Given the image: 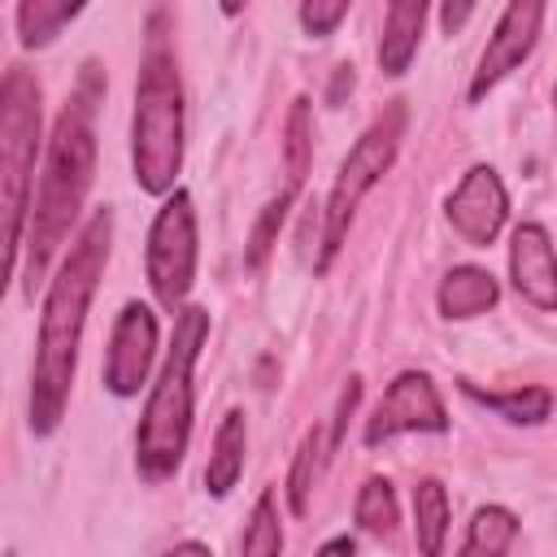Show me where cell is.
<instances>
[{
  "label": "cell",
  "instance_id": "obj_1",
  "mask_svg": "<svg viewBox=\"0 0 557 557\" xmlns=\"http://www.w3.org/2000/svg\"><path fill=\"white\" fill-rule=\"evenodd\" d=\"M109 244H113V209L104 205L83 222L57 278L48 283L44 313H39L35 370H30V431L35 435H52L65 418L74 370H78V344H83L91 296L109 265Z\"/></svg>",
  "mask_w": 557,
  "mask_h": 557
},
{
  "label": "cell",
  "instance_id": "obj_2",
  "mask_svg": "<svg viewBox=\"0 0 557 557\" xmlns=\"http://www.w3.org/2000/svg\"><path fill=\"white\" fill-rule=\"evenodd\" d=\"M100 96H104V74H100L96 61H87L83 74H78L74 96L57 113L48 157H44V174H39L35 196H30V218H26V239H22V248H26V296H35V283L44 278L48 261L65 244V235L78 222V209L91 191V178H96V104H100Z\"/></svg>",
  "mask_w": 557,
  "mask_h": 557
},
{
  "label": "cell",
  "instance_id": "obj_3",
  "mask_svg": "<svg viewBox=\"0 0 557 557\" xmlns=\"http://www.w3.org/2000/svg\"><path fill=\"white\" fill-rule=\"evenodd\" d=\"M131 170L139 191L170 196L183 170V83L170 48L165 9L148 13L139 78H135V117H131Z\"/></svg>",
  "mask_w": 557,
  "mask_h": 557
},
{
  "label": "cell",
  "instance_id": "obj_4",
  "mask_svg": "<svg viewBox=\"0 0 557 557\" xmlns=\"http://www.w3.org/2000/svg\"><path fill=\"white\" fill-rule=\"evenodd\" d=\"M205 339H209V309L187 305L174 318V339L165 348L161 374L148 392V405L135 431V470L144 483H165L183 466V453L191 440V409H196L191 374Z\"/></svg>",
  "mask_w": 557,
  "mask_h": 557
},
{
  "label": "cell",
  "instance_id": "obj_5",
  "mask_svg": "<svg viewBox=\"0 0 557 557\" xmlns=\"http://www.w3.org/2000/svg\"><path fill=\"white\" fill-rule=\"evenodd\" d=\"M35 152H39V83L9 65L0 87V183H4V248L9 274L17 270L30 196H35Z\"/></svg>",
  "mask_w": 557,
  "mask_h": 557
},
{
  "label": "cell",
  "instance_id": "obj_6",
  "mask_svg": "<svg viewBox=\"0 0 557 557\" xmlns=\"http://www.w3.org/2000/svg\"><path fill=\"white\" fill-rule=\"evenodd\" d=\"M405 122H409V109L405 100H392L366 131L361 139L348 148V157L339 161V174L326 191V209H322V252H318V274L331 270V261L339 257L344 239H348V226L357 218V205L361 196L392 170L396 152H400V139H405Z\"/></svg>",
  "mask_w": 557,
  "mask_h": 557
},
{
  "label": "cell",
  "instance_id": "obj_7",
  "mask_svg": "<svg viewBox=\"0 0 557 557\" xmlns=\"http://www.w3.org/2000/svg\"><path fill=\"white\" fill-rule=\"evenodd\" d=\"M144 265H148L152 296L161 300V309H170L178 318L187 309V292L196 283V209L183 187H174L165 196V205L157 209V218L148 226Z\"/></svg>",
  "mask_w": 557,
  "mask_h": 557
},
{
  "label": "cell",
  "instance_id": "obj_8",
  "mask_svg": "<svg viewBox=\"0 0 557 557\" xmlns=\"http://www.w3.org/2000/svg\"><path fill=\"white\" fill-rule=\"evenodd\" d=\"M405 431H431V435L448 431V409H444V400H440V392H435L426 370H400L387 383L383 400L366 418L361 440H366V448H379V444H387V440H396Z\"/></svg>",
  "mask_w": 557,
  "mask_h": 557
},
{
  "label": "cell",
  "instance_id": "obj_9",
  "mask_svg": "<svg viewBox=\"0 0 557 557\" xmlns=\"http://www.w3.org/2000/svg\"><path fill=\"white\" fill-rule=\"evenodd\" d=\"M540 26H544V4L540 0H513L500 13V22H496V30H492V39H487V48H483V57L474 65V78H470L466 96L483 100L509 70H518L535 48Z\"/></svg>",
  "mask_w": 557,
  "mask_h": 557
},
{
  "label": "cell",
  "instance_id": "obj_10",
  "mask_svg": "<svg viewBox=\"0 0 557 557\" xmlns=\"http://www.w3.org/2000/svg\"><path fill=\"white\" fill-rule=\"evenodd\" d=\"M152 352H157V318L148 305L131 300L122 305L113 335H109V352H104V387L113 396H139V387L148 383L152 370Z\"/></svg>",
  "mask_w": 557,
  "mask_h": 557
},
{
  "label": "cell",
  "instance_id": "obj_11",
  "mask_svg": "<svg viewBox=\"0 0 557 557\" xmlns=\"http://www.w3.org/2000/svg\"><path fill=\"white\" fill-rule=\"evenodd\" d=\"M444 213H448L453 231L466 244L487 248V244H496V235H500V226L509 218V191H505V183H500V174L492 165H470L461 174L457 191L448 196Z\"/></svg>",
  "mask_w": 557,
  "mask_h": 557
},
{
  "label": "cell",
  "instance_id": "obj_12",
  "mask_svg": "<svg viewBox=\"0 0 557 557\" xmlns=\"http://www.w3.org/2000/svg\"><path fill=\"white\" fill-rule=\"evenodd\" d=\"M509 278H513V292L553 313L557 309V248L548 239V231L540 222H522L513 226L509 235Z\"/></svg>",
  "mask_w": 557,
  "mask_h": 557
},
{
  "label": "cell",
  "instance_id": "obj_13",
  "mask_svg": "<svg viewBox=\"0 0 557 557\" xmlns=\"http://www.w3.org/2000/svg\"><path fill=\"white\" fill-rule=\"evenodd\" d=\"M500 300V283L483 270V265H453L444 278H440V292H435V305L448 322H466V318H479L487 313L492 305Z\"/></svg>",
  "mask_w": 557,
  "mask_h": 557
},
{
  "label": "cell",
  "instance_id": "obj_14",
  "mask_svg": "<svg viewBox=\"0 0 557 557\" xmlns=\"http://www.w3.org/2000/svg\"><path fill=\"white\" fill-rule=\"evenodd\" d=\"M422 22H426V4L422 0H392L383 13V39H379V70L387 78H400L418 52L422 39Z\"/></svg>",
  "mask_w": 557,
  "mask_h": 557
},
{
  "label": "cell",
  "instance_id": "obj_15",
  "mask_svg": "<svg viewBox=\"0 0 557 557\" xmlns=\"http://www.w3.org/2000/svg\"><path fill=\"white\" fill-rule=\"evenodd\" d=\"M244 453H248V426H244V413L231 409L218 431H213V453H209V466H205V487L209 496H226L239 474H244Z\"/></svg>",
  "mask_w": 557,
  "mask_h": 557
},
{
  "label": "cell",
  "instance_id": "obj_16",
  "mask_svg": "<svg viewBox=\"0 0 557 557\" xmlns=\"http://www.w3.org/2000/svg\"><path fill=\"white\" fill-rule=\"evenodd\" d=\"M413 540L422 557H444L448 544V487L440 479H422L413 487Z\"/></svg>",
  "mask_w": 557,
  "mask_h": 557
},
{
  "label": "cell",
  "instance_id": "obj_17",
  "mask_svg": "<svg viewBox=\"0 0 557 557\" xmlns=\"http://www.w3.org/2000/svg\"><path fill=\"white\" fill-rule=\"evenodd\" d=\"M461 392L470 396V400H479L483 409H492V413H500L505 422H513V426H540L548 413H553V396H548V387H513V392H483L479 383H461Z\"/></svg>",
  "mask_w": 557,
  "mask_h": 557
},
{
  "label": "cell",
  "instance_id": "obj_18",
  "mask_svg": "<svg viewBox=\"0 0 557 557\" xmlns=\"http://www.w3.org/2000/svg\"><path fill=\"white\" fill-rule=\"evenodd\" d=\"M326 457H331V431L309 426V431L300 435L296 457H292V470H287V505H292L296 518L309 509V492H313V483H318Z\"/></svg>",
  "mask_w": 557,
  "mask_h": 557
},
{
  "label": "cell",
  "instance_id": "obj_19",
  "mask_svg": "<svg viewBox=\"0 0 557 557\" xmlns=\"http://www.w3.org/2000/svg\"><path fill=\"white\" fill-rule=\"evenodd\" d=\"M83 13V4L74 0H22L17 4V39L22 48H48L65 22H74Z\"/></svg>",
  "mask_w": 557,
  "mask_h": 557
},
{
  "label": "cell",
  "instance_id": "obj_20",
  "mask_svg": "<svg viewBox=\"0 0 557 557\" xmlns=\"http://www.w3.org/2000/svg\"><path fill=\"white\" fill-rule=\"evenodd\" d=\"M309 165H313V117H309V100L296 96L287 109V122H283V174H287L283 187L300 191Z\"/></svg>",
  "mask_w": 557,
  "mask_h": 557
},
{
  "label": "cell",
  "instance_id": "obj_21",
  "mask_svg": "<svg viewBox=\"0 0 557 557\" xmlns=\"http://www.w3.org/2000/svg\"><path fill=\"white\" fill-rule=\"evenodd\" d=\"M513 535H518V518H513L505 505H483V509L470 518L457 557H505L509 544H513Z\"/></svg>",
  "mask_w": 557,
  "mask_h": 557
},
{
  "label": "cell",
  "instance_id": "obj_22",
  "mask_svg": "<svg viewBox=\"0 0 557 557\" xmlns=\"http://www.w3.org/2000/svg\"><path fill=\"white\" fill-rule=\"evenodd\" d=\"M283 553V522H278V496L274 487H265L248 513L244 540H239V557H278Z\"/></svg>",
  "mask_w": 557,
  "mask_h": 557
},
{
  "label": "cell",
  "instance_id": "obj_23",
  "mask_svg": "<svg viewBox=\"0 0 557 557\" xmlns=\"http://www.w3.org/2000/svg\"><path fill=\"white\" fill-rule=\"evenodd\" d=\"M352 513H357V527L361 531H370V535H392L396 531V492H392V483L387 479H366L361 483V492H357V505H352Z\"/></svg>",
  "mask_w": 557,
  "mask_h": 557
},
{
  "label": "cell",
  "instance_id": "obj_24",
  "mask_svg": "<svg viewBox=\"0 0 557 557\" xmlns=\"http://www.w3.org/2000/svg\"><path fill=\"white\" fill-rule=\"evenodd\" d=\"M296 196H300V191L283 187V191H278L274 200H265V209L257 213V222H252V235H248V248H244V265H248V270H257V265L270 257V248H274V239H278V226H283L287 209L296 205Z\"/></svg>",
  "mask_w": 557,
  "mask_h": 557
},
{
  "label": "cell",
  "instance_id": "obj_25",
  "mask_svg": "<svg viewBox=\"0 0 557 557\" xmlns=\"http://www.w3.org/2000/svg\"><path fill=\"white\" fill-rule=\"evenodd\" d=\"M348 17V0H305L300 4V26H305V35H313V39H326V35H335V26Z\"/></svg>",
  "mask_w": 557,
  "mask_h": 557
},
{
  "label": "cell",
  "instance_id": "obj_26",
  "mask_svg": "<svg viewBox=\"0 0 557 557\" xmlns=\"http://www.w3.org/2000/svg\"><path fill=\"white\" fill-rule=\"evenodd\" d=\"M357 400H361V379L352 374V379H348V387L339 392V405H335V418H331V453L339 448V440H344V426H348V418H352Z\"/></svg>",
  "mask_w": 557,
  "mask_h": 557
},
{
  "label": "cell",
  "instance_id": "obj_27",
  "mask_svg": "<svg viewBox=\"0 0 557 557\" xmlns=\"http://www.w3.org/2000/svg\"><path fill=\"white\" fill-rule=\"evenodd\" d=\"M470 13H474V4H444V9H440V22H444V30L453 35Z\"/></svg>",
  "mask_w": 557,
  "mask_h": 557
},
{
  "label": "cell",
  "instance_id": "obj_28",
  "mask_svg": "<svg viewBox=\"0 0 557 557\" xmlns=\"http://www.w3.org/2000/svg\"><path fill=\"white\" fill-rule=\"evenodd\" d=\"M313 557H357V544H352L348 535H335V540H326Z\"/></svg>",
  "mask_w": 557,
  "mask_h": 557
},
{
  "label": "cell",
  "instance_id": "obj_29",
  "mask_svg": "<svg viewBox=\"0 0 557 557\" xmlns=\"http://www.w3.org/2000/svg\"><path fill=\"white\" fill-rule=\"evenodd\" d=\"M161 557H213V548H209V544H200V540H183V544L165 548Z\"/></svg>",
  "mask_w": 557,
  "mask_h": 557
},
{
  "label": "cell",
  "instance_id": "obj_30",
  "mask_svg": "<svg viewBox=\"0 0 557 557\" xmlns=\"http://www.w3.org/2000/svg\"><path fill=\"white\" fill-rule=\"evenodd\" d=\"M553 109H557V87H553Z\"/></svg>",
  "mask_w": 557,
  "mask_h": 557
}]
</instances>
